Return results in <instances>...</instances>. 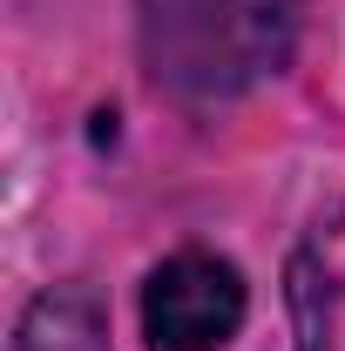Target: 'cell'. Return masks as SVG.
I'll return each mask as SVG.
<instances>
[{"label":"cell","mask_w":345,"mask_h":351,"mask_svg":"<svg viewBox=\"0 0 345 351\" xmlns=\"http://www.w3.org/2000/svg\"><path fill=\"white\" fill-rule=\"evenodd\" d=\"M14 351H102L95 304H88L82 291H47L41 304L27 311L21 345H14Z\"/></svg>","instance_id":"3"},{"label":"cell","mask_w":345,"mask_h":351,"mask_svg":"<svg viewBox=\"0 0 345 351\" xmlns=\"http://www.w3.org/2000/svg\"><path fill=\"white\" fill-rule=\"evenodd\" d=\"M142 54L183 101L244 95L291 61V0H142Z\"/></svg>","instance_id":"1"},{"label":"cell","mask_w":345,"mask_h":351,"mask_svg":"<svg viewBox=\"0 0 345 351\" xmlns=\"http://www.w3.org/2000/svg\"><path fill=\"white\" fill-rule=\"evenodd\" d=\"M244 324V277L223 257L183 250L142 284V331L156 351H216Z\"/></svg>","instance_id":"2"}]
</instances>
